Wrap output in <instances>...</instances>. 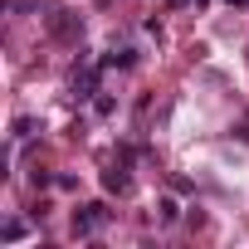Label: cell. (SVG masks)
<instances>
[{
  "label": "cell",
  "mask_w": 249,
  "mask_h": 249,
  "mask_svg": "<svg viewBox=\"0 0 249 249\" xmlns=\"http://www.w3.org/2000/svg\"><path fill=\"white\" fill-rule=\"evenodd\" d=\"M44 25H49V35H54V39H64V44H73V39L83 35V20H78L73 10H49V15H44Z\"/></svg>",
  "instance_id": "1"
},
{
  "label": "cell",
  "mask_w": 249,
  "mask_h": 249,
  "mask_svg": "<svg viewBox=\"0 0 249 249\" xmlns=\"http://www.w3.org/2000/svg\"><path fill=\"white\" fill-rule=\"evenodd\" d=\"M103 220H107V210H103V205H83V210L73 215V234H93Z\"/></svg>",
  "instance_id": "2"
},
{
  "label": "cell",
  "mask_w": 249,
  "mask_h": 249,
  "mask_svg": "<svg viewBox=\"0 0 249 249\" xmlns=\"http://www.w3.org/2000/svg\"><path fill=\"white\" fill-rule=\"evenodd\" d=\"M93 88H98V69H83V73H73V93H78V98H88Z\"/></svg>",
  "instance_id": "3"
},
{
  "label": "cell",
  "mask_w": 249,
  "mask_h": 249,
  "mask_svg": "<svg viewBox=\"0 0 249 249\" xmlns=\"http://www.w3.org/2000/svg\"><path fill=\"white\" fill-rule=\"evenodd\" d=\"M103 186H107V191H127L132 181H127V171H117V166H112V171L103 176Z\"/></svg>",
  "instance_id": "4"
},
{
  "label": "cell",
  "mask_w": 249,
  "mask_h": 249,
  "mask_svg": "<svg viewBox=\"0 0 249 249\" xmlns=\"http://www.w3.org/2000/svg\"><path fill=\"white\" fill-rule=\"evenodd\" d=\"M0 239H5V244H15V239H25V225H20V220H10V225H5V234H0Z\"/></svg>",
  "instance_id": "5"
}]
</instances>
